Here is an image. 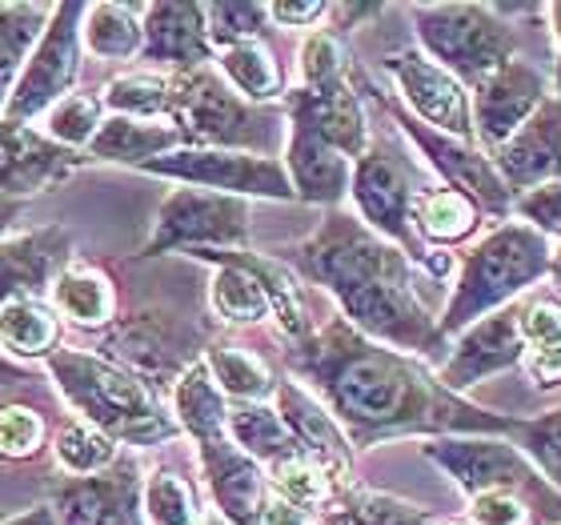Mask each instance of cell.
<instances>
[{
    "label": "cell",
    "mask_w": 561,
    "mask_h": 525,
    "mask_svg": "<svg viewBox=\"0 0 561 525\" xmlns=\"http://www.w3.org/2000/svg\"><path fill=\"white\" fill-rule=\"evenodd\" d=\"M140 514L149 525H197V490L176 469H152V473H145V486H140Z\"/></svg>",
    "instance_id": "obj_41"
},
{
    "label": "cell",
    "mask_w": 561,
    "mask_h": 525,
    "mask_svg": "<svg viewBox=\"0 0 561 525\" xmlns=\"http://www.w3.org/2000/svg\"><path fill=\"white\" fill-rule=\"evenodd\" d=\"M81 45L96 60H117V65L140 60V45H145V4H117V0L84 4Z\"/></svg>",
    "instance_id": "obj_31"
},
{
    "label": "cell",
    "mask_w": 561,
    "mask_h": 525,
    "mask_svg": "<svg viewBox=\"0 0 561 525\" xmlns=\"http://www.w3.org/2000/svg\"><path fill=\"white\" fill-rule=\"evenodd\" d=\"M285 365L309 381L305 389L333 413L353 449L393 437H510L514 430V418L449 393L421 357L369 341L345 317L293 341Z\"/></svg>",
    "instance_id": "obj_1"
},
{
    "label": "cell",
    "mask_w": 561,
    "mask_h": 525,
    "mask_svg": "<svg viewBox=\"0 0 561 525\" xmlns=\"http://www.w3.org/2000/svg\"><path fill=\"white\" fill-rule=\"evenodd\" d=\"M490 161L514 197L561 181V96H546L538 113L505 140Z\"/></svg>",
    "instance_id": "obj_22"
},
{
    "label": "cell",
    "mask_w": 561,
    "mask_h": 525,
    "mask_svg": "<svg viewBox=\"0 0 561 525\" xmlns=\"http://www.w3.org/2000/svg\"><path fill=\"white\" fill-rule=\"evenodd\" d=\"M21 213H24L21 201H4V205H0V241L12 233V225L21 221Z\"/></svg>",
    "instance_id": "obj_52"
},
{
    "label": "cell",
    "mask_w": 561,
    "mask_h": 525,
    "mask_svg": "<svg viewBox=\"0 0 561 525\" xmlns=\"http://www.w3.org/2000/svg\"><path fill=\"white\" fill-rule=\"evenodd\" d=\"M105 113L108 117H137V121H169L173 105V72L129 69L105 84Z\"/></svg>",
    "instance_id": "obj_36"
},
{
    "label": "cell",
    "mask_w": 561,
    "mask_h": 525,
    "mask_svg": "<svg viewBox=\"0 0 561 525\" xmlns=\"http://www.w3.org/2000/svg\"><path fill=\"white\" fill-rule=\"evenodd\" d=\"M48 449H53V461L60 466L65 478H93V473H105L121 461V445L81 418L65 421L53 433Z\"/></svg>",
    "instance_id": "obj_37"
},
{
    "label": "cell",
    "mask_w": 561,
    "mask_h": 525,
    "mask_svg": "<svg viewBox=\"0 0 561 525\" xmlns=\"http://www.w3.org/2000/svg\"><path fill=\"white\" fill-rule=\"evenodd\" d=\"M0 205H4V201H0Z\"/></svg>",
    "instance_id": "obj_57"
},
{
    "label": "cell",
    "mask_w": 561,
    "mask_h": 525,
    "mask_svg": "<svg viewBox=\"0 0 561 525\" xmlns=\"http://www.w3.org/2000/svg\"><path fill=\"white\" fill-rule=\"evenodd\" d=\"M257 525H325V514L317 510H305V505L280 498V493H265V505H261Z\"/></svg>",
    "instance_id": "obj_49"
},
{
    "label": "cell",
    "mask_w": 561,
    "mask_h": 525,
    "mask_svg": "<svg viewBox=\"0 0 561 525\" xmlns=\"http://www.w3.org/2000/svg\"><path fill=\"white\" fill-rule=\"evenodd\" d=\"M273 406H277V413L285 418V425H289L293 442L301 445V454L325 469L337 490H350L353 486V445H350V437H345V430L333 421V413H329L301 381H289V377H280L277 381Z\"/></svg>",
    "instance_id": "obj_21"
},
{
    "label": "cell",
    "mask_w": 561,
    "mask_h": 525,
    "mask_svg": "<svg viewBox=\"0 0 561 525\" xmlns=\"http://www.w3.org/2000/svg\"><path fill=\"white\" fill-rule=\"evenodd\" d=\"M421 454L437 469H445L466 498L517 493L529 505L546 502V498L561 502V493L529 466V457L510 437H425Z\"/></svg>",
    "instance_id": "obj_10"
},
{
    "label": "cell",
    "mask_w": 561,
    "mask_h": 525,
    "mask_svg": "<svg viewBox=\"0 0 561 525\" xmlns=\"http://www.w3.org/2000/svg\"><path fill=\"white\" fill-rule=\"evenodd\" d=\"M140 466L121 457L117 466L93 478H65L48 490V510L57 525H133L140 514Z\"/></svg>",
    "instance_id": "obj_17"
},
{
    "label": "cell",
    "mask_w": 561,
    "mask_h": 525,
    "mask_svg": "<svg viewBox=\"0 0 561 525\" xmlns=\"http://www.w3.org/2000/svg\"><path fill=\"white\" fill-rule=\"evenodd\" d=\"M345 525H437V517L421 505L405 502L398 493H381L369 490V486H357L353 481L350 490L337 493V505H333Z\"/></svg>",
    "instance_id": "obj_39"
},
{
    "label": "cell",
    "mask_w": 561,
    "mask_h": 525,
    "mask_svg": "<svg viewBox=\"0 0 561 525\" xmlns=\"http://www.w3.org/2000/svg\"><path fill=\"white\" fill-rule=\"evenodd\" d=\"M526 357V341H522V305H505L497 313L481 317L469 329L457 333L442 365L433 369L449 393L466 397L473 386H481L485 377L517 369Z\"/></svg>",
    "instance_id": "obj_14"
},
{
    "label": "cell",
    "mask_w": 561,
    "mask_h": 525,
    "mask_svg": "<svg viewBox=\"0 0 561 525\" xmlns=\"http://www.w3.org/2000/svg\"><path fill=\"white\" fill-rule=\"evenodd\" d=\"M33 377V369L21 362H12L9 353L0 350V386H21V381H28Z\"/></svg>",
    "instance_id": "obj_51"
},
{
    "label": "cell",
    "mask_w": 561,
    "mask_h": 525,
    "mask_svg": "<svg viewBox=\"0 0 561 525\" xmlns=\"http://www.w3.org/2000/svg\"><path fill=\"white\" fill-rule=\"evenodd\" d=\"M280 113L289 125H305L309 133H317L321 140H329L333 149H341L350 161H357L369 145V117H365V101L357 93L353 72L345 81L321 84V89H305L293 84L285 89Z\"/></svg>",
    "instance_id": "obj_19"
},
{
    "label": "cell",
    "mask_w": 561,
    "mask_h": 525,
    "mask_svg": "<svg viewBox=\"0 0 561 525\" xmlns=\"http://www.w3.org/2000/svg\"><path fill=\"white\" fill-rule=\"evenodd\" d=\"M65 321L57 309L48 305V297H16V301L0 305V350L9 353L12 362H48L53 353L65 345L60 341Z\"/></svg>",
    "instance_id": "obj_28"
},
{
    "label": "cell",
    "mask_w": 561,
    "mask_h": 525,
    "mask_svg": "<svg viewBox=\"0 0 561 525\" xmlns=\"http://www.w3.org/2000/svg\"><path fill=\"white\" fill-rule=\"evenodd\" d=\"M353 81H357V89H365L362 96H369V101H377V105L386 109L389 117H393V125L401 129V137L410 140L413 149L425 157V164H430L433 173L442 176L449 189H461V193H469V197L478 201L481 209L497 213V217H505V213H514V193L505 189V181L497 176V169H493V161L485 157V152L473 145V140H457V137H445V133L430 129V125H421V121H413L405 109L393 101V96L377 93L374 84L362 81V72L353 69Z\"/></svg>",
    "instance_id": "obj_12"
},
{
    "label": "cell",
    "mask_w": 561,
    "mask_h": 525,
    "mask_svg": "<svg viewBox=\"0 0 561 525\" xmlns=\"http://www.w3.org/2000/svg\"><path fill=\"white\" fill-rule=\"evenodd\" d=\"M353 72V60L341 45L337 33H325V28H313V33L301 41V53H297V77L305 89H321V84L345 81Z\"/></svg>",
    "instance_id": "obj_44"
},
{
    "label": "cell",
    "mask_w": 561,
    "mask_h": 525,
    "mask_svg": "<svg viewBox=\"0 0 561 525\" xmlns=\"http://www.w3.org/2000/svg\"><path fill=\"white\" fill-rule=\"evenodd\" d=\"M522 341H526V357L522 369L538 389L561 386V301L550 297H534L522 305Z\"/></svg>",
    "instance_id": "obj_35"
},
{
    "label": "cell",
    "mask_w": 561,
    "mask_h": 525,
    "mask_svg": "<svg viewBox=\"0 0 561 525\" xmlns=\"http://www.w3.org/2000/svg\"><path fill=\"white\" fill-rule=\"evenodd\" d=\"M0 525H57V514L45 502V505H33V510H21V514L0 517Z\"/></svg>",
    "instance_id": "obj_50"
},
{
    "label": "cell",
    "mask_w": 561,
    "mask_h": 525,
    "mask_svg": "<svg viewBox=\"0 0 561 525\" xmlns=\"http://www.w3.org/2000/svg\"><path fill=\"white\" fill-rule=\"evenodd\" d=\"M48 445V425L33 406H0V457L4 461H33Z\"/></svg>",
    "instance_id": "obj_45"
},
{
    "label": "cell",
    "mask_w": 561,
    "mask_h": 525,
    "mask_svg": "<svg viewBox=\"0 0 561 525\" xmlns=\"http://www.w3.org/2000/svg\"><path fill=\"white\" fill-rule=\"evenodd\" d=\"M101 353L133 369L152 389H173L176 377L197 362L188 333L169 313L117 317V326L105 329V350Z\"/></svg>",
    "instance_id": "obj_15"
},
{
    "label": "cell",
    "mask_w": 561,
    "mask_h": 525,
    "mask_svg": "<svg viewBox=\"0 0 561 525\" xmlns=\"http://www.w3.org/2000/svg\"><path fill=\"white\" fill-rule=\"evenodd\" d=\"M550 273H553V281H558V289H561V249H553V269H550Z\"/></svg>",
    "instance_id": "obj_54"
},
{
    "label": "cell",
    "mask_w": 561,
    "mask_h": 525,
    "mask_svg": "<svg viewBox=\"0 0 561 525\" xmlns=\"http://www.w3.org/2000/svg\"><path fill=\"white\" fill-rule=\"evenodd\" d=\"M84 164L81 152L60 149L33 125H12L0 117V201H21L53 193Z\"/></svg>",
    "instance_id": "obj_18"
},
{
    "label": "cell",
    "mask_w": 561,
    "mask_h": 525,
    "mask_svg": "<svg viewBox=\"0 0 561 525\" xmlns=\"http://www.w3.org/2000/svg\"><path fill=\"white\" fill-rule=\"evenodd\" d=\"M201 362H205V369H209V377L217 381L229 406L273 401V393H277L280 377L270 369V362L245 350V345H237V341H213L209 350L201 353Z\"/></svg>",
    "instance_id": "obj_32"
},
{
    "label": "cell",
    "mask_w": 561,
    "mask_h": 525,
    "mask_svg": "<svg viewBox=\"0 0 561 525\" xmlns=\"http://www.w3.org/2000/svg\"><path fill=\"white\" fill-rule=\"evenodd\" d=\"M553 269V241L529 229L526 221L497 225L485 233L478 246L461 253V269L454 277L449 301L437 313L442 338H457L481 317L497 313L505 305H514L517 293L534 289L541 277H550Z\"/></svg>",
    "instance_id": "obj_4"
},
{
    "label": "cell",
    "mask_w": 561,
    "mask_h": 525,
    "mask_svg": "<svg viewBox=\"0 0 561 525\" xmlns=\"http://www.w3.org/2000/svg\"><path fill=\"white\" fill-rule=\"evenodd\" d=\"M229 437L241 454H249L257 466H277L285 457H297L301 445L293 442L289 425L277 413L273 401H249V406H229Z\"/></svg>",
    "instance_id": "obj_34"
},
{
    "label": "cell",
    "mask_w": 561,
    "mask_h": 525,
    "mask_svg": "<svg viewBox=\"0 0 561 525\" xmlns=\"http://www.w3.org/2000/svg\"><path fill=\"white\" fill-rule=\"evenodd\" d=\"M81 21L84 4L69 0V4H53L45 33L33 45L28 60H24L21 77L12 84L4 113L0 117L12 125H41L45 113L69 93H77V77H81Z\"/></svg>",
    "instance_id": "obj_9"
},
{
    "label": "cell",
    "mask_w": 561,
    "mask_h": 525,
    "mask_svg": "<svg viewBox=\"0 0 561 525\" xmlns=\"http://www.w3.org/2000/svg\"><path fill=\"white\" fill-rule=\"evenodd\" d=\"M197 525H229V522H225L221 514H201V522H197Z\"/></svg>",
    "instance_id": "obj_55"
},
{
    "label": "cell",
    "mask_w": 561,
    "mask_h": 525,
    "mask_svg": "<svg viewBox=\"0 0 561 525\" xmlns=\"http://www.w3.org/2000/svg\"><path fill=\"white\" fill-rule=\"evenodd\" d=\"M514 213L529 225V229H538L541 237L561 241V181L529 189V193L514 197Z\"/></svg>",
    "instance_id": "obj_46"
},
{
    "label": "cell",
    "mask_w": 561,
    "mask_h": 525,
    "mask_svg": "<svg viewBox=\"0 0 561 525\" xmlns=\"http://www.w3.org/2000/svg\"><path fill=\"white\" fill-rule=\"evenodd\" d=\"M48 16H53V4H0V113L24 60L45 33Z\"/></svg>",
    "instance_id": "obj_38"
},
{
    "label": "cell",
    "mask_w": 561,
    "mask_h": 525,
    "mask_svg": "<svg viewBox=\"0 0 561 525\" xmlns=\"http://www.w3.org/2000/svg\"><path fill=\"white\" fill-rule=\"evenodd\" d=\"M213 41L205 24V4H145V45L140 69L193 72L213 65Z\"/></svg>",
    "instance_id": "obj_23"
},
{
    "label": "cell",
    "mask_w": 561,
    "mask_h": 525,
    "mask_svg": "<svg viewBox=\"0 0 561 525\" xmlns=\"http://www.w3.org/2000/svg\"><path fill=\"white\" fill-rule=\"evenodd\" d=\"M140 173L161 176V181H176V185H188V189H209V193H225V197H241V201H253V197L297 201L280 157H261V152L193 149V145H181V149L149 161Z\"/></svg>",
    "instance_id": "obj_11"
},
{
    "label": "cell",
    "mask_w": 561,
    "mask_h": 525,
    "mask_svg": "<svg viewBox=\"0 0 561 525\" xmlns=\"http://www.w3.org/2000/svg\"><path fill=\"white\" fill-rule=\"evenodd\" d=\"M469 522L473 525H534L529 502L517 493H481L469 498Z\"/></svg>",
    "instance_id": "obj_47"
},
{
    "label": "cell",
    "mask_w": 561,
    "mask_h": 525,
    "mask_svg": "<svg viewBox=\"0 0 561 525\" xmlns=\"http://www.w3.org/2000/svg\"><path fill=\"white\" fill-rule=\"evenodd\" d=\"M437 525H473V522H457V517H449V522H437Z\"/></svg>",
    "instance_id": "obj_56"
},
{
    "label": "cell",
    "mask_w": 561,
    "mask_h": 525,
    "mask_svg": "<svg viewBox=\"0 0 561 525\" xmlns=\"http://www.w3.org/2000/svg\"><path fill=\"white\" fill-rule=\"evenodd\" d=\"M217 72L237 96H245L249 105L270 109L273 101H285V72H280L277 57L265 41H245V45L221 48L213 57Z\"/></svg>",
    "instance_id": "obj_33"
},
{
    "label": "cell",
    "mask_w": 561,
    "mask_h": 525,
    "mask_svg": "<svg viewBox=\"0 0 561 525\" xmlns=\"http://www.w3.org/2000/svg\"><path fill=\"white\" fill-rule=\"evenodd\" d=\"M169 413H173L176 430L193 437V445L229 433V401H225V393L217 389L201 357L169 389Z\"/></svg>",
    "instance_id": "obj_30"
},
{
    "label": "cell",
    "mask_w": 561,
    "mask_h": 525,
    "mask_svg": "<svg viewBox=\"0 0 561 525\" xmlns=\"http://www.w3.org/2000/svg\"><path fill=\"white\" fill-rule=\"evenodd\" d=\"M205 24H209L213 53H221L245 41H261L270 24V9L257 0H221V4H205Z\"/></svg>",
    "instance_id": "obj_43"
},
{
    "label": "cell",
    "mask_w": 561,
    "mask_h": 525,
    "mask_svg": "<svg viewBox=\"0 0 561 525\" xmlns=\"http://www.w3.org/2000/svg\"><path fill=\"white\" fill-rule=\"evenodd\" d=\"M48 305L72 329L105 333V329L117 326V285L93 261L72 258L69 265L60 269V277L48 289Z\"/></svg>",
    "instance_id": "obj_26"
},
{
    "label": "cell",
    "mask_w": 561,
    "mask_h": 525,
    "mask_svg": "<svg viewBox=\"0 0 561 525\" xmlns=\"http://www.w3.org/2000/svg\"><path fill=\"white\" fill-rule=\"evenodd\" d=\"M197 461L205 490L213 498V510L229 525H257L265 493H270V473L249 454H241L229 433L197 442Z\"/></svg>",
    "instance_id": "obj_20"
},
{
    "label": "cell",
    "mask_w": 561,
    "mask_h": 525,
    "mask_svg": "<svg viewBox=\"0 0 561 525\" xmlns=\"http://www.w3.org/2000/svg\"><path fill=\"white\" fill-rule=\"evenodd\" d=\"M550 24H553V41H558V84H561V0L558 4H550Z\"/></svg>",
    "instance_id": "obj_53"
},
{
    "label": "cell",
    "mask_w": 561,
    "mask_h": 525,
    "mask_svg": "<svg viewBox=\"0 0 561 525\" xmlns=\"http://www.w3.org/2000/svg\"><path fill=\"white\" fill-rule=\"evenodd\" d=\"M481 217H485V209L469 193L449 185H433L413 205V233H417V241L425 249H449L478 233Z\"/></svg>",
    "instance_id": "obj_29"
},
{
    "label": "cell",
    "mask_w": 561,
    "mask_h": 525,
    "mask_svg": "<svg viewBox=\"0 0 561 525\" xmlns=\"http://www.w3.org/2000/svg\"><path fill=\"white\" fill-rule=\"evenodd\" d=\"M105 101H101V93H69L65 101H57V105L48 109L45 121H41V133H45L48 140H57L60 149L69 152H81L93 145V137L101 133V125H105Z\"/></svg>",
    "instance_id": "obj_40"
},
{
    "label": "cell",
    "mask_w": 561,
    "mask_h": 525,
    "mask_svg": "<svg viewBox=\"0 0 561 525\" xmlns=\"http://www.w3.org/2000/svg\"><path fill=\"white\" fill-rule=\"evenodd\" d=\"M45 369L60 397L72 406V413L108 433L117 445L152 449V445H169L181 437L161 393L105 353L60 345L45 362Z\"/></svg>",
    "instance_id": "obj_3"
},
{
    "label": "cell",
    "mask_w": 561,
    "mask_h": 525,
    "mask_svg": "<svg viewBox=\"0 0 561 525\" xmlns=\"http://www.w3.org/2000/svg\"><path fill=\"white\" fill-rule=\"evenodd\" d=\"M510 442L561 493V406L550 409V413H538V418H514Z\"/></svg>",
    "instance_id": "obj_42"
},
{
    "label": "cell",
    "mask_w": 561,
    "mask_h": 525,
    "mask_svg": "<svg viewBox=\"0 0 561 525\" xmlns=\"http://www.w3.org/2000/svg\"><path fill=\"white\" fill-rule=\"evenodd\" d=\"M546 96H550V89H546V77H541L538 65H529V60H522V57L505 60L502 69L490 72L478 89H469L473 145H478L485 157H493L505 140L514 137V133L538 113V105Z\"/></svg>",
    "instance_id": "obj_16"
},
{
    "label": "cell",
    "mask_w": 561,
    "mask_h": 525,
    "mask_svg": "<svg viewBox=\"0 0 561 525\" xmlns=\"http://www.w3.org/2000/svg\"><path fill=\"white\" fill-rule=\"evenodd\" d=\"M430 185H421L417 164L405 157L398 140L386 133H369V145L353 164L350 201L357 221H365L377 237H386L421 269L442 277L449 269V253L442 249H425L413 233V205Z\"/></svg>",
    "instance_id": "obj_6"
},
{
    "label": "cell",
    "mask_w": 561,
    "mask_h": 525,
    "mask_svg": "<svg viewBox=\"0 0 561 525\" xmlns=\"http://www.w3.org/2000/svg\"><path fill=\"white\" fill-rule=\"evenodd\" d=\"M249 237H253V205L249 201L181 185L161 201L137 258L149 261L161 253L249 249Z\"/></svg>",
    "instance_id": "obj_8"
},
{
    "label": "cell",
    "mask_w": 561,
    "mask_h": 525,
    "mask_svg": "<svg viewBox=\"0 0 561 525\" xmlns=\"http://www.w3.org/2000/svg\"><path fill=\"white\" fill-rule=\"evenodd\" d=\"M265 9H270V21L277 28H313L317 21L329 16V4H321V0H273Z\"/></svg>",
    "instance_id": "obj_48"
},
{
    "label": "cell",
    "mask_w": 561,
    "mask_h": 525,
    "mask_svg": "<svg viewBox=\"0 0 561 525\" xmlns=\"http://www.w3.org/2000/svg\"><path fill=\"white\" fill-rule=\"evenodd\" d=\"M285 265L337 301L341 317L369 341L410 357L449 350L437 313L417 289V265L377 237L353 209H329Z\"/></svg>",
    "instance_id": "obj_2"
},
{
    "label": "cell",
    "mask_w": 561,
    "mask_h": 525,
    "mask_svg": "<svg viewBox=\"0 0 561 525\" xmlns=\"http://www.w3.org/2000/svg\"><path fill=\"white\" fill-rule=\"evenodd\" d=\"M72 258V233L65 225L9 233L0 241V305L16 297H48L53 281Z\"/></svg>",
    "instance_id": "obj_24"
},
{
    "label": "cell",
    "mask_w": 561,
    "mask_h": 525,
    "mask_svg": "<svg viewBox=\"0 0 561 525\" xmlns=\"http://www.w3.org/2000/svg\"><path fill=\"white\" fill-rule=\"evenodd\" d=\"M381 65H386V72L393 77L398 105L405 109L413 121L445 133V137L473 140L469 89L457 81L454 72H445L442 65L433 57H425L421 48H398V53H389Z\"/></svg>",
    "instance_id": "obj_13"
},
{
    "label": "cell",
    "mask_w": 561,
    "mask_h": 525,
    "mask_svg": "<svg viewBox=\"0 0 561 525\" xmlns=\"http://www.w3.org/2000/svg\"><path fill=\"white\" fill-rule=\"evenodd\" d=\"M280 164L289 173V185L297 201L305 205H325V209H341L350 201L353 185V164L341 149H333L329 140L309 133L305 125H289L285 121V149H280Z\"/></svg>",
    "instance_id": "obj_25"
},
{
    "label": "cell",
    "mask_w": 561,
    "mask_h": 525,
    "mask_svg": "<svg viewBox=\"0 0 561 525\" xmlns=\"http://www.w3.org/2000/svg\"><path fill=\"white\" fill-rule=\"evenodd\" d=\"M0 517H4V514H0Z\"/></svg>",
    "instance_id": "obj_58"
},
{
    "label": "cell",
    "mask_w": 561,
    "mask_h": 525,
    "mask_svg": "<svg viewBox=\"0 0 561 525\" xmlns=\"http://www.w3.org/2000/svg\"><path fill=\"white\" fill-rule=\"evenodd\" d=\"M417 48L466 89H478L490 72L514 60V33L485 4H413Z\"/></svg>",
    "instance_id": "obj_7"
},
{
    "label": "cell",
    "mask_w": 561,
    "mask_h": 525,
    "mask_svg": "<svg viewBox=\"0 0 561 525\" xmlns=\"http://www.w3.org/2000/svg\"><path fill=\"white\" fill-rule=\"evenodd\" d=\"M181 149V133L173 121H137V117H105L93 145L84 149V161L96 164H125V169H145L164 152Z\"/></svg>",
    "instance_id": "obj_27"
},
{
    "label": "cell",
    "mask_w": 561,
    "mask_h": 525,
    "mask_svg": "<svg viewBox=\"0 0 561 525\" xmlns=\"http://www.w3.org/2000/svg\"><path fill=\"white\" fill-rule=\"evenodd\" d=\"M169 121L181 133V145L193 149H237L277 157L285 149V113L249 105L237 96L213 65L193 72H173V105Z\"/></svg>",
    "instance_id": "obj_5"
}]
</instances>
